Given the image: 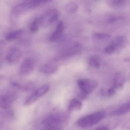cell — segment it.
I'll return each mask as SVG.
<instances>
[{"mask_svg":"<svg viewBox=\"0 0 130 130\" xmlns=\"http://www.w3.org/2000/svg\"><path fill=\"white\" fill-rule=\"evenodd\" d=\"M49 1L47 0H32L18 4L13 8L12 13L15 17H19L29 10L38 8Z\"/></svg>","mask_w":130,"mask_h":130,"instance_id":"cell-1","label":"cell"},{"mask_svg":"<svg viewBox=\"0 0 130 130\" xmlns=\"http://www.w3.org/2000/svg\"><path fill=\"white\" fill-rule=\"evenodd\" d=\"M106 115L105 111H99L79 119L76 124L81 128L91 127L101 121L105 118Z\"/></svg>","mask_w":130,"mask_h":130,"instance_id":"cell-2","label":"cell"},{"mask_svg":"<svg viewBox=\"0 0 130 130\" xmlns=\"http://www.w3.org/2000/svg\"><path fill=\"white\" fill-rule=\"evenodd\" d=\"M79 89V95L83 99H86L88 96L98 87V83L93 79H81L77 81Z\"/></svg>","mask_w":130,"mask_h":130,"instance_id":"cell-3","label":"cell"},{"mask_svg":"<svg viewBox=\"0 0 130 130\" xmlns=\"http://www.w3.org/2000/svg\"><path fill=\"white\" fill-rule=\"evenodd\" d=\"M67 117L63 114H54L47 116L42 121V124L46 127H60L65 122Z\"/></svg>","mask_w":130,"mask_h":130,"instance_id":"cell-4","label":"cell"},{"mask_svg":"<svg viewBox=\"0 0 130 130\" xmlns=\"http://www.w3.org/2000/svg\"><path fill=\"white\" fill-rule=\"evenodd\" d=\"M50 89L49 85L45 84L35 90L24 102L25 106H30L34 104L39 98L48 92Z\"/></svg>","mask_w":130,"mask_h":130,"instance_id":"cell-5","label":"cell"},{"mask_svg":"<svg viewBox=\"0 0 130 130\" xmlns=\"http://www.w3.org/2000/svg\"><path fill=\"white\" fill-rule=\"evenodd\" d=\"M35 61L32 58H26L23 60L20 68L19 74L20 76H25L31 73L34 70Z\"/></svg>","mask_w":130,"mask_h":130,"instance_id":"cell-6","label":"cell"},{"mask_svg":"<svg viewBox=\"0 0 130 130\" xmlns=\"http://www.w3.org/2000/svg\"><path fill=\"white\" fill-rule=\"evenodd\" d=\"M17 97V94L14 92H10L5 95H0V108L4 109L10 108Z\"/></svg>","mask_w":130,"mask_h":130,"instance_id":"cell-7","label":"cell"},{"mask_svg":"<svg viewBox=\"0 0 130 130\" xmlns=\"http://www.w3.org/2000/svg\"><path fill=\"white\" fill-rule=\"evenodd\" d=\"M59 13L57 10L52 9L41 16L42 25H47L54 22L57 19Z\"/></svg>","mask_w":130,"mask_h":130,"instance_id":"cell-8","label":"cell"},{"mask_svg":"<svg viewBox=\"0 0 130 130\" xmlns=\"http://www.w3.org/2000/svg\"><path fill=\"white\" fill-rule=\"evenodd\" d=\"M22 55L21 50L17 47H13L10 50L6 57L7 62L10 64L16 63L19 60Z\"/></svg>","mask_w":130,"mask_h":130,"instance_id":"cell-9","label":"cell"},{"mask_svg":"<svg viewBox=\"0 0 130 130\" xmlns=\"http://www.w3.org/2000/svg\"><path fill=\"white\" fill-rule=\"evenodd\" d=\"M81 50V45L78 43H74L66 47L62 52L63 56L69 57L76 54Z\"/></svg>","mask_w":130,"mask_h":130,"instance_id":"cell-10","label":"cell"},{"mask_svg":"<svg viewBox=\"0 0 130 130\" xmlns=\"http://www.w3.org/2000/svg\"><path fill=\"white\" fill-rule=\"evenodd\" d=\"M64 25L63 22L60 21L58 23L55 31L52 32L49 38V40L51 42L56 41L60 38L64 30Z\"/></svg>","mask_w":130,"mask_h":130,"instance_id":"cell-11","label":"cell"},{"mask_svg":"<svg viewBox=\"0 0 130 130\" xmlns=\"http://www.w3.org/2000/svg\"><path fill=\"white\" fill-rule=\"evenodd\" d=\"M125 82L124 75L121 72H118L114 76L112 87L116 90L121 89L124 86Z\"/></svg>","mask_w":130,"mask_h":130,"instance_id":"cell-12","label":"cell"},{"mask_svg":"<svg viewBox=\"0 0 130 130\" xmlns=\"http://www.w3.org/2000/svg\"><path fill=\"white\" fill-rule=\"evenodd\" d=\"M57 65L52 63H47L41 66L39 71L41 73L46 74L50 75L55 73L58 70Z\"/></svg>","mask_w":130,"mask_h":130,"instance_id":"cell-13","label":"cell"},{"mask_svg":"<svg viewBox=\"0 0 130 130\" xmlns=\"http://www.w3.org/2000/svg\"><path fill=\"white\" fill-rule=\"evenodd\" d=\"M130 109V103L129 102L122 105L120 107L113 111L111 115L112 116H119L122 115L129 111Z\"/></svg>","mask_w":130,"mask_h":130,"instance_id":"cell-14","label":"cell"},{"mask_svg":"<svg viewBox=\"0 0 130 130\" xmlns=\"http://www.w3.org/2000/svg\"><path fill=\"white\" fill-rule=\"evenodd\" d=\"M83 105L80 101L76 99H72L69 102L68 110L69 111H79L82 108Z\"/></svg>","mask_w":130,"mask_h":130,"instance_id":"cell-15","label":"cell"},{"mask_svg":"<svg viewBox=\"0 0 130 130\" xmlns=\"http://www.w3.org/2000/svg\"><path fill=\"white\" fill-rule=\"evenodd\" d=\"M23 31L21 29L16 30L8 33L6 36V40L9 41H12L20 38L23 34Z\"/></svg>","mask_w":130,"mask_h":130,"instance_id":"cell-16","label":"cell"},{"mask_svg":"<svg viewBox=\"0 0 130 130\" xmlns=\"http://www.w3.org/2000/svg\"><path fill=\"white\" fill-rule=\"evenodd\" d=\"M42 25V20L41 17H37L33 20L30 26L29 29L32 32H36L38 31L40 26Z\"/></svg>","mask_w":130,"mask_h":130,"instance_id":"cell-17","label":"cell"},{"mask_svg":"<svg viewBox=\"0 0 130 130\" xmlns=\"http://www.w3.org/2000/svg\"><path fill=\"white\" fill-rule=\"evenodd\" d=\"M125 42L124 38L123 36H118L112 41L111 44L115 48L116 50L120 48L124 45Z\"/></svg>","mask_w":130,"mask_h":130,"instance_id":"cell-18","label":"cell"},{"mask_svg":"<svg viewBox=\"0 0 130 130\" xmlns=\"http://www.w3.org/2000/svg\"><path fill=\"white\" fill-rule=\"evenodd\" d=\"M92 37L94 39L97 41H105L110 39L111 35L108 33L95 32L93 33Z\"/></svg>","mask_w":130,"mask_h":130,"instance_id":"cell-19","label":"cell"},{"mask_svg":"<svg viewBox=\"0 0 130 130\" xmlns=\"http://www.w3.org/2000/svg\"><path fill=\"white\" fill-rule=\"evenodd\" d=\"M89 63L93 68L99 69L101 66V60L98 56H92L89 59Z\"/></svg>","mask_w":130,"mask_h":130,"instance_id":"cell-20","label":"cell"},{"mask_svg":"<svg viewBox=\"0 0 130 130\" xmlns=\"http://www.w3.org/2000/svg\"><path fill=\"white\" fill-rule=\"evenodd\" d=\"M78 9V5L74 2H71L65 6V10L67 12L70 13L76 12Z\"/></svg>","mask_w":130,"mask_h":130,"instance_id":"cell-21","label":"cell"},{"mask_svg":"<svg viewBox=\"0 0 130 130\" xmlns=\"http://www.w3.org/2000/svg\"><path fill=\"white\" fill-rule=\"evenodd\" d=\"M108 3L111 6L117 7L124 6L125 1L124 0H112L108 1Z\"/></svg>","mask_w":130,"mask_h":130,"instance_id":"cell-22","label":"cell"},{"mask_svg":"<svg viewBox=\"0 0 130 130\" xmlns=\"http://www.w3.org/2000/svg\"><path fill=\"white\" fill-rule=\"evenodd\" d=\"M35 84L32 82H30L26 84L25 86H22V90H23L25 92H29L35 89Z\"/></svg>","mask_w":130,"mask_h":130,"instance_id":"cell-23","label":"cell"},{"mask_svg":"<svg viewBox=\"0 0 130 130\" xmlns=\"http://www.w3.org/2000/svg\"><path fill=\"white\" fill-rule=\"evenodd\" d=\"M116 90L112 86V87L109 88L106 90V92L103 90V91H102V93L104 95H106L108 97H111L115 95L116 92Z\"/></svg>","mask_w":130,"mask_h":130,"instance_id":"cell-24","label":"cell"},{"mask_svg":"<svg viewBox=\"0 0 130 130\" xmlns=\"http://www.w3.org/2000/svg\"><path fill=\"white\" fill-rule=\"evenodd\" d=\"M116 51V50L115 48L111 44L106 47L104 50L105 53L109 55L112 54L114 53Z\"/></svg>","mask_w":130,"mask_h":130,"instance_id":"cell-25","label":"cell"},{"mask_svg":"<svg viewBox=\"0 0 130 130\" xmlns=\"http://www.w3.org/2000/svg\"><path fill=\"white\" fill-rule=\"evenodd\" d=\"M11 86L17 89L22 90V86L18 82L16 81H12L11 83Z\"/></svg>","mask_w":130,"mask_h":130,"instance_id":"cell-26","label":"cell"},{"mask_svg":"<svg viewBox=\"0 0 130 130\" xmlns=\"http://www.w3.org/2000/svg\"><path fill=\"white\" fill-rule=\"evenodd\" d=\"M6 45V43L3 40H1L0 41V52L3 50L4 48L5 47Z\"/></svg>","mask_w":130,"mask_h":130,"instance_id":"cell-27","label":"cell"},{"mask_svg":"<svg viewBox=\"0 0 130 130\" xmlns=\"http://www.w3.org/2000/svg\"><path fill=\"white\" fill-rule=\"evenodd\" d=\"M61 129L60 127H47L44 130H61Z\"/></svg>","mask_w":130,"mask_h":130,"instance_id":"cell-28","label":"cell"},{"mask_svg":"<svg viewBox=\"0 0 130 130\" xmlns=\"http://www.w3.org/2000/svg\"><path fill=\"white\" fill-rule=\"evenodd\" d=\"M95 130H109V129L107 127H101L97 128Z\"/></svg>","mask_w":130,"mask_h":130,"instance_id":"cell-29","label":"cell"},{"mask_svg":"<svg viewBox=\"0 0 130 130\" xmlns=\"http://www.w3.org/2000/svg\"><path fill=\"white\" fill-rule=\"evenodd\" d=\"M5 78V76L3 75H0V82L3 80Z\"/></svg>","mask_w":130,"mask_h":130,"instance_id":"cell-30","label":"cell"},{"mask_svg":"<svg viewBox=\"0 0 130 130\" xmlns=\"http://www.w3.org/2000/svg\"><path fill=\"white\" fill-rule=\"evenodd\" d=\"M1 63L0 62V68H1Z\"/></svg>","mask_w":130,"mask_h":130,"instance_id":"cell-31","label":"cell"}]
</instances>
